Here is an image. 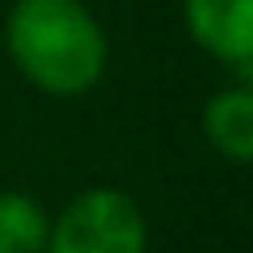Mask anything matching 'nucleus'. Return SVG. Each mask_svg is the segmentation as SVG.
<instances>
[{"mask_svg":"<svg viewBox=\"0 0 253 253\" xmlns=\"http://www.w3.org/2000/svg\"><path fill=\"white\" fill-rule=\"evenodd\" d=\"M13 68L46 97H84L110 63V38L84 0H17L4 17Z\"/></svg>","mask_w":253,"mask_h":253,"instance_id":"1","label":"nucleus"},{"mask_svg":"<svg viewBox=\"0 0 253 253\" xmlns=\"http://www.w3.org/2000/svg\"><path fill=\"white\" fill-rule=\"evenodd\" d=\"M46 253H148V219L139 203L114 186L81 190L55 215Z\"/></svg>","mask_w":253,"mask_h":253,"instance_id":"2","label":"nucleus"},{"mask_svg":"<svg viewBox=\"0 0 253 253\" xmlns=\"http://www.w3.org/2000/svg\"><path fill=\"white\" fill-rule=\"evenodd\" d=\"M190 38L236 72L253 63V0H181Z\"/></svg>","mask_w":253,"mask_h":253,"instance_id":"3","label":"nucleus"},{"mask_svg":"<svg viewBox=\"0 0 253 253\" xmlns=\"http://www.w3.org/2000/svg\"><path fill=\"white\" fill-rule=\"evenodd\" d=\"M203 139L224 161L249 165V156H253V89L245 81L219 89L203 106Z\"/></svg>","mask_w":253,"mask_h":253,"instance_id":"4","label":"nucleus"},{"mask_svg":"<svg viewBox=\"0 0 253 253\" xmlns=\"http://www.w3.org/2000/svg\"><path fill=\"white\" fill-rule=\"evenodd\" d=\"M51 215L34 194L0 190V253H46Z\"/></svg>","mask_w":253,"mask_h":253,"instance_id":"5","label":"nucleus"}]
</instances>
